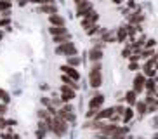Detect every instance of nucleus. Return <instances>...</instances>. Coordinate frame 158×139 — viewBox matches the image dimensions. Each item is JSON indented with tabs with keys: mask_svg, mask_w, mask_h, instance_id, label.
Segmentation results:
<instances>
[{
	"mask_svg": "<svg viewBox=\"0 0 158 139\" xmlns=\"http://www.w3.org/2000/svg\"><path fill=\"white\" fill-rule=\"evenodd\" d=\"M56 52L66 56V57H70V56H78V49H77V45H75L73 42H64V44L57 45Z\"/></svg>",
	"mask_w": 158,
	"mask_h": 139,
	"instance_id": "3",
	"label": "nucleus"
},
{
	"mask_svg": "<svg viewBox=\"0 0 158 139\" xmlns=\"http://www.w3.org/2000/svg\"><path fill=\"white\" fill-rule=\"evenodd\" d=\"M144 85H146V78L143 75H137L134 78V92L135 94H141L144 91Z\"/></svg>",
	"mask_w": 158,
	"mask_h": 139,
	"instance_id": "9",
	"label": "nucleus"
},
{
	"mask_svg": "<svg viewBox=\"0 0 158 139\" xmlns=\"http://www.w3.org/2000/svg\"><path fill=\"white\" fill-rule=\"evenodd\" d=\"M0 101H2V103H5V104H7V103L10 101L9 92H7V91H4V89H0Z\"/></svg>",
	"mask_w": 158,
	"mask_h": 139,
	"instance_id": "23",
	"label": "nucleus"
},
{
	"mask_svg": "<svg viewBox=\"0 0 158 139\" xmlns=\"http://www.w3.org/2000/svg\"><path fill=\"white\" fill-rule=\"evenodd\" d=\"M2 37H4V33H2V32H0V40H2Z\"/></svg>",
	"mask_w": 158,
	"mask_h": 139,
	"instance_id": "33",
	"label": "nucleus"
},
{
	"mask_svg": "<svg viewBox=\"0 0 158 139\" xmlns=\"http://www.w3.org/2000/svg\"><path fill=\"white\" fill-rule=\"evenodd\" d=\"M132 116H134V111H132V108H125V111H123V122H129Z\"/></svg>",
	"mask_w": 158,
	"mask_h": 139,
	"instance_id": "24",
	"label": "nucleus"
},
{
	"mask_svg": "<svg viewBox=\"0 0 158 139\" xmlns=\"http://www.w3.org/2000/svg\"><path fill=\"white\" fill-rule=\"evenodd\" d=\"M127 35H129L127 28H120V30H118V33H116V40H118V42H123V40L127 38Z\"/></svg>",
	"mask_w": 158,
	"mask_h": 139,
	"instance_id": "19",
	"label": "nucleus"
},
{
	"mask_svg": "<svg viewBox=\"0 0 158 139\" xmlns=\"http://www.w3.org/2000/svg\"><path fill=\"white\" fill-rule=\"evenodd\" d=\"M7 113V104L5 103H0V116H4Z\"/></svg>",
	"mask_w": 158,
	"mask_h": 139,
	"instance_id": "28",
	"label": "nucleus"
},
{
	"mask_svg": "<svg viewBox=\"0 0 158 139\" xmlns=\"http://www.w3.org/2000/svg\"><path fill=\"white\" fill-rule=\"evenodd\" d=\"M10 9V0H0V12H7Z\"/></svg>",
	"mask_w": 158,
	"mask_h": 139,
	"instance_id": "21",
	"label": "nucleus"
},
{
	"mask_svg": "<svg viewBox=\"0 0 158 139\" xmlns=\"http://www.w3.org/2000/svg\"><path fill=\"white\" fill-rule=\"evenodd\" d=\"M87 19H89V21H90V23H96V21H98V14H96V12H94V11H92V12H90V14H89V16H87Z\"/></svg>",
	"mask_w": 158,
	"mask_h": 139,
	"instance_id": "26",
	"label": "nucleus"
},
{
	"mask_svg": "<svg viewBox=\"0 0 158 139\" xmlns=\"http://www.w3.org/2000/svg\"><path fill=\"white\" fill-rule=\"evenodd\" d=\"M51 130L54 132V136H56V137H63V136L68 132V122H66L64 118H61L59 115H54Z\"/></svg>",
	"mask_w": 158,
	"mask_h": 139,
	"instance_id": "1",
	"label": "nucleus"
},
{
	"mask_svg": "<svg viewBox=\"0 0 158 139\" xmlns=\"http://www.w3.org/2000/svg\"><path fill=\"white\" fill-rule=\"evenodd\" d=\"M155 44H156V42H155L153 38H151V40H148V42H146V45H148V47H153Z\"/></svg>",
	"mask_w": 158,
	"mask_h": 139,
	"instance_id": "31",
	"label": "nucleus"
},
{
	"mask_svg": "<svg viewBox=\"0 0 158 139\" xmlns=\"http://www.w3.org/2000/svg\"><path fill=\"white\" fill-rule=\"evenodd\" d=\"M61 80L64 82V85H70L71 89H78V83H75V80L70 78L68 75H61Z\"/></svg>",
	"mask_w": 158,
	"mask_h": 139,
	"instance_id": "17",
	"label": "nucleus"
},
{
	"mask_svg": "<svg viewBox=\"0 0 158 139\" xmlns=\"http://www.w3.org/2000/svg\"><path fill=\"white\" fill-rule=\"evenodd\" d=\"M89 59L94 61V63H99V61L102 59L101 47H94V49H90V51H89Z\"/></svg>",
	"mask_w": 158,
	"mask_h": 139,
	"instance_id": "10",
	"label": "nucleus"
},
{
	"mask_svg": "<svg viewBox=\"0 0 158 139\" xmlns=\"http://www.w3.org/2000/svg\"><path fill=\"white\" fill-rule=\"evenodd\" d=\"M135 97H137V94H135L134 91H129V92L125 94V101L129 103L130 106H135V103H137V99H135Z\"/></svg>",
	"mask_w": 158,
	"mask_h": 139,
	"instance_id": "16",
	"label": "nucleus"
},
{
	"mask_svg": "<svg viewBox=\"0 0 158 139\" xmlns=\"http://www.w3.org/2000/svg\"><path fill=\"white\" fill-rule=\"evenodd\" d=\"M153 54V51H151V49H146V51H143L141 52V57H144V59H148L149 56Z\"/></svg>",
	"mask_w": 158,
	"mask_h": 139,
	"instance_id": "27",
	"label": "nucleus"
},
{
	"mask_svg": "<svg viewBox=\"0 0 158 139\" xmlns=\"http://www.w3.org/2000/svg\"><path fill=\"white\" fill-rule=\"evenodd\" d=\"M49 33H51L52 37H59V35H66V28L64 26H51L49 28Z\"/></svg>",
	"mask_w": 158,
	"mask_h": 139,
	"instance_id": "14",
	"label": "nucleus"
},
{
	"mask_svg": "<svg viewBox=\"0 0 158 139\" xmlns=\"http://www.w3.org/2000/svg\"><path fill=\"white\" fill-rule=\"evenodd\" d=\"M61 70H63V73L64 75H68V77H70V78H73L75 82H78L80 80V73H78V70H75L73 66H61Z\"/></svg>",
	"mask_w": 158,
	"mask_h": 139,
	"instance_id": "8",
	"label": "nucleus"
},
{
	"mask_svg": "<svg viewBox=\"0 0 158 139\" xmlns=\"http://www.w3.org/2000/svg\"><path fill=\"white\" fill-rule=\"evenodd\" d=\"M135 111H137L139 115H146V113H148V104H146V101L135 103Z\"/></svg>",
	"mask_w": 158,
	"mask_h": 139,
	"instance_id": "15",
	"label": "nucleus"
},
{
	"mask_svg": "<svg viewBox=\"0 0 158 139\" xmlns=\"http://www.w3.org/2000/svg\"><path fill=\"white\" fill-rule=\"evenodd\" d=\"M143 19H144V16L141 12H135L134 16H130V21H132V23H141Z\"/></svg>",
	"mask_w": 158,
	"mask_h": 139,
	"instance_id": "25",
	"label": "nucleus"
},
{
	"mask_svg": "<svg viewBox=\"0 0 158 139\" xmlns=\"http://www.w3.org/2000/svg\"><path fill=\"white\" fill-rule=\"evenodd\" d=\"M129 139H141V137H129Z\"/></svg>",
	"mask_w": 158,
	"mask_h": 139,
	"instance_id": "34",
	"label": "nucleus"
},
{
	"mask_svg": "<svg viewBox=\"0 0 158 139\" xmlns=\"http://www.w3.org/2000/svg\"><path fill=\"white\" fill-rule=\"evenodd\" d=\"M49 21H51L52 26H64L66 21L63 16H59V14H52V16H49Z\"/></svg>",
	"mask_w": 158,
	"mask_h": 139,
	"instance_id": "11",
	"label": "nucleus"
},
{
	"mask_svg": "<svg viewBox=\"0 0 158 139\" xmlns=\"http://www.w3.org/2000/svg\"><path fill=\"white\" fill-rule=\"evenodd\" d=\"M153 139H158V134H156V136H155V137H153Z\"/></svg>",
	"mask_w": 158,
	"mask_h": 139,
	"instance_id": "35",
	"label": "nucleus"
},
{
	"mask_svg": "<svg viewBox=\"0 0 158 139\" xmlns=\"http://www.w3.org/2000/svg\"><path fill=\"white\" fill-rule=\"evenodd\" d=\"M57 115L61 118H64L66 122H75V113H73V108L70 104H64L61 110H57Z\"/></svg>",
	"mask_w": 158,
	"mask_h": 139,
	"instance_id": "4",
	"label": "nucleus"
},
{
	"mask_svg": "<svg viewBox=\"0 0 158 139\" xmlns=\"http://www.w3.org/2000/svg\"><path fill=\"white\" fill-rule=\"evenodd\" d=\"M75 97V89H71L70 85H61V101L68 103Z\"/></svg>",
	"mask_w": 158,
	"mask_h": 139,
	"instance_id": "7",
	"label": "nucleus"
},
{
	"mask_svg": "<svg viewBox=\"0 0 158 139\" xmlns=\"http://www.w3.org/2000/svg\"><path fill=\"white\" fill-rule=\"evenodd\" d=\"M7 125H9V122L4 120V116H0V129H5Z\"/></svg>",
	"mask_w": 158,
	"mask_h": 139,
	"instance_id": "29",
	"label": "nucleus"
},
{
	"mask_svg": "<svg viewBox=\"0 0 158 139\" xmlns=\"http://www.w3.org/2000/svg\"><path fill=\"white\" fill-rule=\"evenodd\" d=\"M82 2H85V0H75V5H80Z\"/></svg>",
	"mask_w": 158,
	"mask_h": 139,
	"instance_id": "32",
	"label": "nucleus"
},
{
	"mask_svg": "<svg viewBox=\"0 0 158 139\" xmlns=\"http://www.w3.org/2000/svg\"><path fill=\"white\" fill-rule=\"evenodd\" d=\"M38 11L44 14H49V16H52V14H57V7L54 4H45V5H40L38 7Z\"/></svg>",
	"mask_w": 158,
	"mask_h": 139,
	"instance_id": "12",
	"label": "nucleus"
},
{
	"mask_svg": "<svg viewBox=\"0 0 158 139\" xmlns=\"http://www.w3.org/2000/svg\"><path fill=\"white\" fill-rule=\"evenodd\" d=\"M54 42H56L57 45L64 44V42H70V33H66V35H59V37H54Z\"/></svg>",
	"mask_w": 158,
	"mask_h": 139,
	"instance_id": "20",
	"label": "nucleus"
},
{
	"mask_svg": "<svg viewBox=\"0 0 158 139\" xmlns=\"http://www.w3.org/2000/svg\"><path fill=\"white\" fill-rule=\"evenodd\" d=\"M115 115V108H106V110H101L96 115V118L98 120H104V118H111V116Z\"/></svg>",
	"mask_w": 158,
	"mask_h": 139,
	"instance_id": "13",
	"label": "nucleus"
},
{
	"mask_svg": "<svg viewBox=\"0 0 158 139\" xmlns=\"http://www.w3.org/2000/svg\"><path fill=\"white\" fill-rule=\"evenodd\" d=\"M89 83L94 89H98L102 85V71H101V65L99 63H96L90 68V71H89Z\"/></svg>",
	"mask_w": 158,
	"mask_h": 139,
	"instance_id": "2",
	"label": "nucleus"
},
{
	"mask_svg": "<svg viewBox=\"0 0 158 139\" xmlns=\"http://www.w3.org/2000/svg\"><path fill=\"white\" fill-rule=\"evenodd\" d=\"M90 12H92V4L89 0H85L80 5H77V16H80V18H87Z\"/></svg>",
	"mask_w": 158,
	"mask_h": 139,
	"instance_id": "5",
	"label": "nucleus"
},
{
	"mask_svg": "<svg viewBox=\"0 0 158 139\" xmlns=\"http://www.w3.org/2000/svg\"><path fill=\"white\" fill-rule=\"evenodd\" d=\"M80 65V57L78 56H70V57H68V66H78Z\"/></svg>",
	"mask_w": 158,
	"mask_h": 139,
	"instance_id": "22",
	"label": "nucleus"
},
{
	"mask_svg": "<svg viewBox=\"0 0 158 139\" xmlns=\"http://www.w3.org/2000/svg\"><path fill=\"white\" fill-rule=\"evenodd\" d=\"M129 68L132 70V71H135V70L139 68V66H137V63H135V61H130V65H129Z\"/></svg>",
	"mask_w": 158,
	"mask_h": 139,
	"instance_id": "30",
	"label": "nucleus"
},
{
	"mask_svg": "<svg viewBox=\"0 0 158 139\" xmlns=\"http://www.w3.org/2000/svg\"><path fill=\"white\" fill-rule=\"evenodd\" d=\"M104 99H106V97L102 96V94H96L94 97H90V101H89V110H96L98 111L99 108L104 104Z\"/></svg>",
	"mask_w": 158,
	"mask_h": 139,
	"instance_id": "6",
	"label": "nucleus"
},
{
	"mask_svg": "<svg viewBox=\"0 0 158 139\" xmlns=\"http://www.w3.org/2000/svg\"><path fill=\"white\" fill-rule=\"evenodd\" d=\"M144 89H146V91H148L149 94H153L155 91H156V82H155L153 78L146 80V85H144Z\"/></svg>",
	"mask_w": 158,
	"mask_h": 139,
	"instance_id": "18",
	"label": "nucleus"
}]
</instances>
